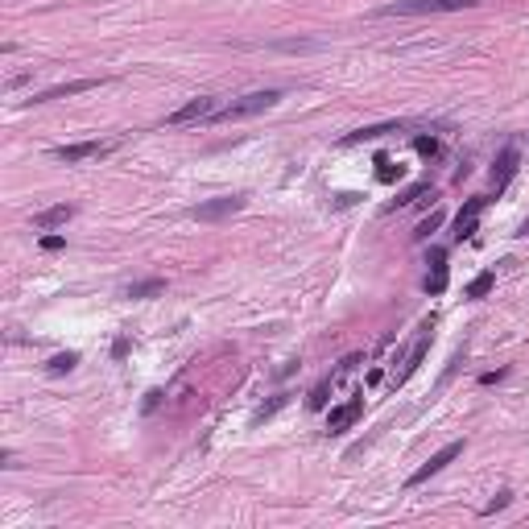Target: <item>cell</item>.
I'll return each instance as SVG.
<instances>
[{"label": "cell", "instance_id": "8", "mask_svg": "<svg viewBox=\"0 0 529 529\" xmlns=\"http://www.w3.org/2000/svg\"><path fill=\"white\" fill-rule=\"evenodd\" d=\"M244 207V199L240 194H228V199H211V203H199L191 216L194 219H203V223H211V219H223V216H236Z\"/></svg>", "mask_w": 529, "mask_h": 529}, {"label": "cell", "instance_id": "10", "mask_svg": "<svg viewBox=\"0 0 529 529\" xmlns=\"http://www.w3.org/2000/svg\"><path fill=\"white\" fill-rule=\"evenodd\" d=\"M447 289V248H430V273H426V294H442Z\"/></svg>", "mask_w": 529, "mask_h": 529}, {"label": "cell", "instance_id": "18", "mask_svg": "<svg viewBox=\"0 0 529 529\" xmlns=\"http://www.w3.org/2000/svg\"><path fill=\"white\" fill-rule=\"evenodd\" d=\"M492 286H496V273H480V277H472L467 298H484V294H492Z\"/></svg>", "mask_w": 529, "mask_h": 529}, {"label": "cell", "instance_id": "26", "mask_svg": "<svg viewBox=\"0 0 529 529\" xmlns=\"http://www.w3.org/2000/svg\"><path fill=\"white\" fill-rule=\"evenodd\" d=\"M112 356H116V360H124V356H128V339H116V343H112Z\"/></svg>", "mask_w": 529, "mask_h": 529}, {"label": "cell", "instance_id": "22", "mask_svg": "<svg viewBox=\"0 0 529 529\" xmlns=\"http://www.w3.org/2000/svg\"><path fill=\"white\" fill-rule=\"evenodd\" d=\"M413 149H418L422 157H434V153H438V141H434V137H413Z\"/></svg>", "mask_w": 529, "mask_h": 529}, {"label": "cell", "instance_id": "24", "mask_svg": "<svg viewBox=\"0 0 529 529\" xmlns=\"http://www.w3.org/2000/svg\"><path fill=\"white\" fill-rule=\"evenodd\" d=\"M157 406H162V389H149L145 393V413H153Z\"/></svg>", "mask_w": 529, "mask_h": 529}, {"label": "cell", "instance_id": "1", "mask_svg": "<svg viewBox=\"0 0 529 529\" xmlns=\"http://www.w3.org/2000/svg\"><path fill=\"white\" fill-rule=\"evenodd\" d=\"M277 104H282V91H277V87H264V91H248V96L223 104L211 121L232 124V121H244V116H257V112H269V108H277Z\"/></svg>", "mask_w": 529, "mask_h": 529}, {"label": "cell", "instance_id": "19", "mask_svg": "<svg viewBox=\"0 0 529 529\" xmlns=\"http://www.w3.org/2000/svg\"><path fill=\"white\" fill-rule=\"evenodd\" d=\"M422 194H434V191H430V182H418V186H409V191H401V194H397V203H393V207H409V203H418Z\"/></svg>", "mask_w": 529, "mask_h": 529}, {"label": "cell", "instance_id": "25", "mask_svg": "<svg viewBox=\"0 0 529 529\" xmlns=\"http://www.w3.org/2000/svg\"><path fill=\"white\" fill-rule=\"evenodd\" d=\"M62 236H42V248H46V252H58V248H62Z\"/></svg>", "mask_w": 529, "mask_h": 529}, {"label": "cell", "instance_id": "9", "mask_svg": "<svg viewBox=\"0 0 529 529\" xmlns=\"http://www.w3.org/2000/svg\"><path fill=\"white\" fill-rule=\"evenodd\" d=\"M517 166H521V153H517V145L501 149V157H496V166H492V186H496V194L508 186V178L517 174Z\"/></svg>", "mask_w": 529, "mask_h": 529}, {"label": "cell", "instance_id": "21", "mask_svg": "<svg viewBox=\"0 0 529 529\" xmlns=\"http://www.w3.org/2000/svg\"><path fill=\"white\" fill-rule=\"evenodd\" d=\"M438 228H442V211H434V216H426V219H422L413 236H418V240H426V236H430V232H438Z\"/></svg>", "mask_w": 529, "mask_h": 529}, {"label": "cell", "instance_id": "11", "mask_svg": "<svg viewBox=\"0 0 529 529\" xmlns=\"http://www.w3.org/2000/svg\"><path fill=\"white\" fill-rule=\"evenodd\" d=\"M99 87V79H74V83H58V87H50L42 96H33L29 104H50V99H67V96H79V91H91Z\"/></svg>", "mask_w": 529, "mask_h": 529}, {"label": "cell", "instance_id": "3", "mask_svg": "<svg viewBox=\"0 0 529 529\" xmlns=\"http://www.w3.org/2000/svg\"><path fill=\"white\" fill-rule=\"evenodd\" d=\"M219 108H223V104H219L216 96H199V99H191V104H182L178 112H169L166 124L169 128H182V124H194V121H211Z\"/></svg>", "mask_w": 529, "mask_h": 529}, {"label": "cell", "instance_id": "16", "mask_svg": "<svg viewBox=\"0 0 529 529\" xmlns=\"http://www.w3.org/2000/svg\"><path fill=\"white\" fill-rule=\"evenodd\" d=\"M476 232H480V216H463V211H459L455 216V240H472Z\"/></svg>", "mask_w": 529, "mask_h": 529}, {"label": "cell", "instance_id": "15", "mask_svg": "<svg viewBox=\"0 0 529 529\" xmlns=\"http://www.w3.org/2000/svg\"><path fill=\"white\" fill-rule=\"evenodd\" d=\"M335 385H339L335 377H323V381H318V385L311 389V397H306V406H311V409H323V406H327V393H331V389H335Z\"/></svg>", "mask_w": 529, "mask_h": 529}, {"label": "cell", "instance_id": "13", "mask_svg": "<svg viewBox=\"0 0 529 529\" xmlns=\"http://www.w3.org/2000/svg\"><path fill=\"white\" fill-rule=\"evenodd\" d=\"M389 133H401V124H372V128H360V133H352L343 145H356V141H377V137H389Z\"/></svg>", "mask_w": 529, "mask_h": 529}, {"label": "cell", "instance_id": "2", "mask_svg": "<svg viewBox=\"0 0 529 529\" xmlns=\"http://www.w3.org/2000/svg\"><path fill=\"white\" fill-rule=\"evenodd\" d=\"M476 0H397L381 9V17H434V13H463Z\"/></svg>", "mask_w": 529, "mask_h": 529}, {"label": "cell", "instance_id": "7", "mask_svg": "<svg viewBox=\"0 0 529 529\" xmlns=\"http://www.w3.org/2000/svg\"><path fill=\"white\" fill-rule=\"evenodd\" d=\"M360 413H364V393H352L343 406H335L331 413H327V430H331V434H343L352 422H356V418H360Z\"/></svg>", "mask_w": 529, "mask_h": 529}, {"label": "cell", "instance_id": "5", "mask_svg": "<svg viewBox=\"0 0 529 529\" xmlns=\"http://www.w3.org/2000/svg\"><path fill=\"white\" fill-rule=\"evenodd\" d=\"M459 455H463V438H455V442H447V447H442L438 455H430V463H422V467H418V472H413V476H409L406 484H409V488L426 484L430 476H438V472H442V467H447L451 459H459Z\"/></svg>", "mask_w": 529, "mask_h": 529}, {"label": "cell", "instance_id": "12", "mask_svg": "<svg viewBox=\"0 0 529 529\" xmlns=\"http://www.w3.org/2000/svg\"><path fill=\"white\" fill-rule=\"evenodd\" d=\"M71 216H74L71 203H58V207H46V211H38V216H33V228H38V232H50V228L67 223Z\"/></svg>", "mask_w": 529, "mask_h": 529}, {"label": "cell", "instance_id": "20", "mask_svg": "<svg viewBox=\"0 0 529 529\" xmlns=\"http://www.w3.org/2000/svg\"><path fill=\"white\" fill-rule=\"evenodd\" d=\"M377 178H381V182H397V178H401V166H393L389 157H377Z\"/></svg>", "mask_w": 529, "mask_h": 529}, {"label": "cell", "instance_id": "17", "mask_svg": "<svg viewBox=\"0 0 529 529\" xmlns=\"http://www.w3.org/2000/svg\"><path fill=\"white\" fill-rule=\"evenodd\" d=\"M74 364H79V352H58V356L46 364V372L50 377H62V372H71Z\"/></svg>", "mask_w": 529, "mask_h": 529}, {"label": "cell", "instance_id": "23", "mask_svg": "<svg viewBox=\"0 0 529 529\" xmlns=\"http://www.w3.org/2000/svg\"><path fill=\"white\" fill-rule=\"evenodd\" d=\"M508 496H513V492H508V488H505V492H496V501H492V505L484 508V517H492V513H496V508H505V505H508Z\"/></svg>", "mask_w": 529, "mask_h": 529}, {"label": "cell", "instance_id": "14", "mask_svg": "<svg viewBox=\"0 0 529 529\" xmlns=\"http://www.w3.org/2000/svg\"><path fill=\"white\" fill-rule=\"evenodd\" d=\"M124 294H128V298H157V294H166V282H162V277H145L137 286H128Z\"/></svg>", "mask_w": 529, "mask_h": 529}, {"label": "cell", "instance_id": "6", "mask_svg": "<svg viewBox=\"0 0 529 529\" xmlns=\"http://www.w3.org/2000/svg\"><path fill=\"white\" fill-rule=\"evenodd\" d=\"M426 352H430V323H426V327H422V335H418V343H413V347H409L406 364H401V368H397V372H393V385H406L409 377H413V372H418V368H422V360H426Z\"/></svg>", "mask_w": 529, "mask_h": 529}, {"label": "cell", "instance_id": "4", "mask_svg": "<svg viewBox=\"0 0 529 529\" xmlns=\"http://www.w3.org/2000/svg\"><path fill=\"white\" fill-rule=\"evenodd\" d=\"M116 149V141H79V145H58L54 149V162H67V166H74V162H87V157H104V153H112Z\"/></svg>", "mask_w": 529, "mask_h": 529}]
</instances>
